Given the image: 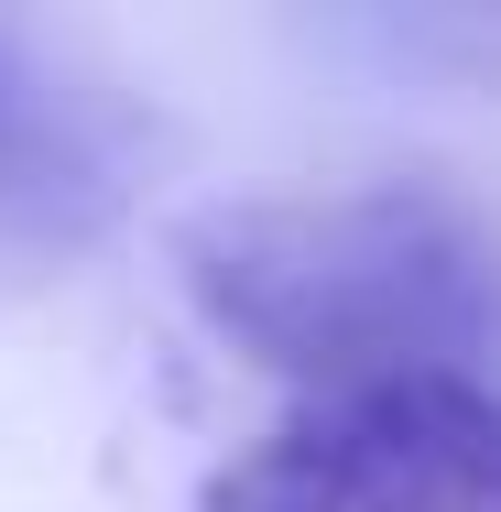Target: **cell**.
<instances>
[{
	"label": "cell",
	"mask_w": 501,
	"mask_h": 512,
	"mask_svg": "<svg viewBox=\"0 0 501 512\" xmlns=\"http://www.w3.org/2000/svg\"><path fill=\"white\" fill-rule=\"evenodd\" d=\"M175 262L229 349L316 393L469 382V360L501 338L491 229L414 186L207 207L175 240Z\"/></svg>",
	"instance_id": "obj_1"
},
{
	"label": "cell",
	"mask_w": 501,
	"mask_h": 512,
	"mask_svg": "<svg viewBox=\"0 0 501 512\" xmlns=\"http://www.w3.org/2000/svg\"><path fill=\"white\" fill-rule=\"evenodd\" d=\"M207 512H501V393L491 382L316 393L207 480Z\"/></svg>",
	"instance_id": "obj_2"
},
{
	"label": "cell",
	"mask_w": 501,
	"mask_h": 512,
	"mask_svg": "<svg viewBox=\"0 0 501 512\" xmlns=\"http://www.w3.org/2000/svg\"><path fill=\"white\" fill-rule=\"evenodd\" d=\"M109 197H120V175H109L99 120L0 44V229L77 240L109 218Z\"/></svg>",
	"instance_id": "obj_3"
}]
</instances>
